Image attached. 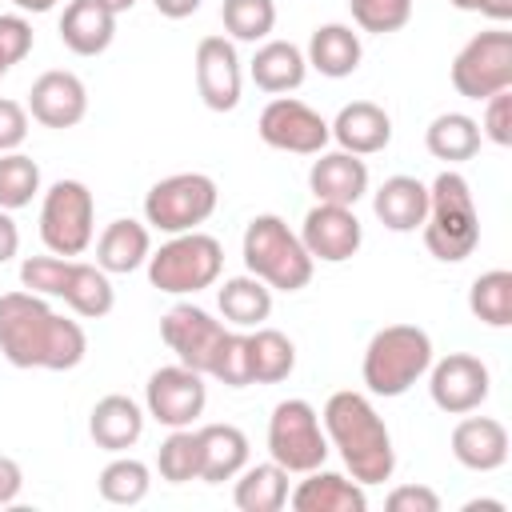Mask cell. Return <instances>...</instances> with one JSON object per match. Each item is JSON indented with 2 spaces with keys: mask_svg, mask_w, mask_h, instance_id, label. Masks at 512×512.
<instances>
[{
  "mask_svg": "<svg viewBox=\"0 0 512 512\" xmlns=\"http://www.w3.org/2000/svg\"><path fill=\"white\" fill-rule=\"evenodd\" d=\"M212 380L228 384V388H248L252 376H248V332H228L224 348H220V360L212 368Z\"/></svg>",
  "mask_w": 512,
  "mask_h": 512,
  "instance_id": "40",
  "label": "cell"
},
{
  "mask_svg": "<svg viewBox=\"0 0 512 512\" xmlns=\"http://www.w3.org/2000/svg\"><path fill=\"white\" fill-rule=\"evenodd\" d=\"M152 4H156V12L168 16V20H184V16H192V12L200 8V0H152Z\"/></svg>",
  "mask_w": 512,
  "mask_h": 512,
  "instance_id": "48",
  "label": "cell"
},
{
  "mask_svg": "<svg viewBox=\"0 0 512 512\" xmlns=\"http://www.w3.org/2000/svg\"><path fill=\"white\" fill-rule=\"evenodd\" d=\"M388 512H440V496L428 484H400L388 492Z\"/></svg>",
  "mask_w": 512,
  "mask_h": 512,
  "instance_id": "44",
  "label": "cell"
},
{
  "mask_svg": "<svg viewBox=\"0 0 512 512\" xmlns=\"http://www.w3.org/2000/svg\"><path fill=\"white\" fill-rule=\"evenodd\" d=\"M32 44H36V32H32V24H28L20 12L0 16V64H4V68L20 64V60L32 52Z\"/></svg>",
  "mask_w": 512,
  "mask_h": 512,
  "instance_id": "41",
  "label": "cell"
},
{
  "mask_svg": "<svg viewBox=\"0 0 512 512\" xmlns=\"http://www.w3.org/2000/svg\"><path fill=\"white\" fill-rule=\"evenodd\" d=\"M196 92L212 112H232L240 104V56L228 36H204L192 56Z\"/></svg>",
  "mask_w": 512,
  "mask_h": 512,
  "instance_id": "17",
  "label": "cell"
},
{
  "mask_svg": "<svg viewBox=\"0 0 512 512\" xmlns=\"http://www.w3.org/2000/svg\"><path fill=\"white\" fill-rule=\"evenodd\" d=\"M220 20H224V32L232 40L256 44L276 28V4L272 0H224Z\"/></svg>",
  "mask_w": 512,
  "mask_h": 512,
  "instance_id": "38",
  "label": "cell"
},
{
  "mask_svg": "<svg viewBox=\"0 0 512 512\" xmlns=\"http://www.w3.org/2000/svg\"><path fill=\"white\" fill-rule=\"evenodd\" d=\"M424 144H428V152H432L436 160H444V164H464V160H472V156L480 152V124H476L472 116H464V112H440V116L428 124Z\"/></svg>",
  "mask_w": 512,
  "mask_h": 512,
  "instance_id": "32",
  "label": "cell"
},
{
  "mask_svg": "<svg viewBox=\"0 0 512 512\" xmlns=\"http://www.w3.org/2000/svg\"><path fill=\"white\" fill-rule=\"evenodd\" d=\"M100 8H108L112 16H124V12H132L136 8V0H96Z\"/></svg>",
  "mask_w": 512,
  "mask_h": 512,
  "instance_id": "50",
  "label": "cell"
},
{
  "mask_svg": "<svg viewBox=\"0 0 512 512\" xmlns=\"http://www.w3.org/2000/svg\"><path fill=\"white\" fill-rule=\"evenodd\" d=\"M324 436H328V448L340 452L344 468L352 472L356 484H384L392 480L396 472V448H392V436H388V424L380 420V412L372 408V400L364 392H332L324 412Z\"/></svg>",
  "mask_w": 512,
  "mask_h": 512,
  "instance_id": "2",
  "label": "cell"
},
{
  "mask_svg": "<svg viewBox=\"0 0 512 512\" xmlns=\"http://www.w3.org/2000/svg\"><path fill=\"white\" fill-rule=\"evenodd\" d=\"M204 404H208L204 376L188 364L156 368L144 384V408L164 428H192V420L204 412Z\"/></svg>",
  "mask_w": 512,
  "mask_h": 512,
  "instance_id": "14",
  "label": "cell"
},
{
  "mask_svg": "<svg viewBox=\"0 0 512 512\" xmlns=\"http://www.w3.org/2000/svg\"><path fill=\"white\" fill-rule=\"evenodd\" d=\"M0 352L16 368L68 372L84 360L88 336L76 320L60 316L48 296L36 292H4L0 296Z\"/></svg>",
  "mask_w": 512,
  "mask_h": 512,
  "instance_id": "1",
  "label": "cell"
},
{
  "mask_svg": "<svg viewBox=\"0 0 512 512\" xmlns=\"http://www.w3.org/2000/svg\"><path fill=\"white\" fill-rule=\"evenodd\" d=\"M300 244L308 248L312 260H324V264H344L360 252L364 244V228L356 220L352 208L344 204H320L308 208L304 224H300Z\"/></svg>",
  "mask_w": 512,
  "mask_h": 512,
  "instance_id": "16",
  "label": "cell"
},
{
  "mask_svg": "<svg viewBox=\"0 0 512 512\" xmlns=\"http://www.w3.org/2000/svg\"><path fill=\"white\" fill-rule=\"evenodd\" d=\"M256 128H260V140L268 148L296 152V156H316L332 140L328 120L316 108H308L304 100H292V96H276L272 104H264Z\"/></svg>",
  "mask_w": 512,
  "mask_h": 512,
  "instance_id": "13",
  "label": "cell"
},
{
  "mask_svg": "<svg viewBox=\"0 0 512 512\" xmlns=\"http://www.w3.org/2000/svg\"><path fill=\"white\" fill-rule=\"evenodd\" d=\"M372 212L392 232H416L428 216V184L416 176H388L372 196Z\"/></svg>",
  "mask_w": 512,
  "mask_h": 512,
  "instance_id": "24",
  "label": "cell"
},
{
  "mask_svg": "<svg viewBox=\"0 0 512 512\" xmlns=\"http://www.w3.org/2000/svg\"><path fill=\"white\" fill-rule=\"evenodd\" d=\"M148 252H152V236H148V224L132 220V216H120L112 220L100 240H96V264L108 272V276H128L136 272L140 264H148Z\"/></svg>",
  "mask_w": 512,
  "mask_h": 512,
  "instance_id": "26",
  "label": "cell"
},
{
  "mask_svg": "<svg viewBox=\"0 0 512 512\" xmlns=\"http://www.w3.org/2000/svg\"><path fill=\"white\" fill-rule=\"evenodd\" d=\"M296 368V344L276 328L248 332V376L252 384H280Z\"/></svg>",
  "mask_w": 512,
  "mask_h": 512,
  "instance_id": "33",
  "label": "cell"
},
{
  "mask_svg": "<svg viewBox=\"0 0 512 512\" xmlns=\"http://www.w3.org/2000/svg\"><path fill=\"white\" fill-rule=\"evenodd\" d=\"M20 284L36 296L64 300L76 316L100 320L116 304V288L100 264H84L76 256H28L20 264Z\"/></svg>",
  "mask_w": 512,
  "mask_h": 512,
  "instance_id": "4",
  "label": "cell"
},
{
  "mask_svg": "<svg viewBox=\"0 0 512 512\" xmlns=\"http://www.w3.org/2000/svg\"><path fill=\"white\" fill-rule=\"evenodd\" d=\"M308 480L296 484V492L288 496V504L296 512H364L368 508V492L364 484L340 476V472H304Z\"/></svg>",
  "mask_w": 512,
  "mask_h": 512,
  "instance_id": "22",
  "label": "cell"
},
{
  "mask_svg": "<svg viewBox=\"0 0 512 512\" xmlns=\"http://www.w3.org/2000/svg\"><path fill=\"white\" fill-rule=\"evenodd\" d=\"M452 88L464 100H488L492 92L512 88V32L488 28L472 36L452 60Z\"/></svg>",
  "mask_w": 512,
  "mask_h": 512,
  "instance_id": "11",
  "label": "cell"
},
{
  "mask_svg": "<svg viewBox=\"0 0 512 512\" xmlns=\"http://www.w3.org/2000/svg\"><path fill=\"white\" fill-rule=\"evenodd\" d=\"M268 456L284 472H312L328 460V436L320 428V412L292 396L280 400L268 416Z\"/></svg>",
  "mask_w": 512,
  "mask_h": 512,
  "instance_id": "10",
  "label": "cell"
},
{
  "mask_svg": "<svg viewBox=\"0 0 512 512\" xmlns=\"http://www.w3.org/2000/svg\"><path fill=\"white\" fill-rule=\"evenodd\" d=\"M332 128V140L352 152V156H372V152H384L388 140H392V120L380 104L372 100H352L336 112V120L328 124Z\"/></svg>",
  "mask_w": 512,
  "mask_h": 512,
  "instance_id": "21",
  "label": "cell"
},
{
  "mask_svg": "<svg viewBox=\"0 0 512 512\" xmlns=\"http://www.w3.org/2000/svg\"><path fill=\"white\" fill-rule=\"evenodd\" d=\"M448 4L460 8V12H480V16L496 20V24L512 20V0H448Z\"/></svg>",
  "mask_w": 512,
  "mask_h": 512,
  "instance_id": "45",
  "label": "cell"
},
{
  "mask_svg": "<svg viewBox=\"0 0 512 512\" xmlns=\"http://www.w3.org/2000/svg\"><path fill=\"white\" fill-rule=\"evenodd\" d=\"M196 440H200V480L204 484L236 480L240 468L248 464V436L236 424H204V428H196Z\"/></svg>",
  "mask_w": 512,
  "mask_h": 512,
  "instance_id": "25",
  "label": "cell"
},
{
  "mask_svg": "<svg viewBox=\"0 0 512 512\" xmlns=\"http://www.w3.org/2000/svg\"><path fill=\"white\" fill-rule=\"evenodd\" d=\"M88 436L104 452H124L144 436V408L132 396L112 392V396L96 400V408L88 416Z\"/></svg>",
  "mask_w": 512,
  "mask_h": 512,
  "instance_id": "23",
  "label": "cell"
},
{
  "mask_svg": "<svg viewBox=\"0 0 512 512\" xmlns=\"http://www.w3.org/2000/svg\"><path fill=\"white\" fill-rule=\"evenodd\" d=\"M468 308L488 328H508L512 324V272L508 268L480 272L468 288Z\"/></svg>",
  "mask_w": 512,
  "mask_h": 512,
  "instance_id": "34",
  "label": "cell"
},
{
  "mask_svg": "<svg viewBox=\"0 0 512 512\" xmlns=\"http://www.w3.org/2000/svg\"><path fill=\"white\" fill-rule=\"evenodd\" d=\"M16 252H20V228H16L12 212L0 208V264H8Z\"/></svg>",
  "mask_w": 512,
  "mask_h": 512,
  "instance_id": "47",
  "label": "cell"
},
{
  "mask_svg": "<svg viewBox=\"0 0 512 512\" xmlns=\"http://www.w3.org/2000/svg\"><path fill=\"white\" fill-rule=\"evenodd\" d=\"M220 268H224V248L216 236H208L200 228L176 232L168 244L148 252V280H152V288H160L168 296H188V292L212 288L220 280Z\"/></svg>",
  "mask_w": 512,
  "mask_h": 512,
  "instance_id": "7",
  "label": "cell"
},
{
  "mask_svg": "<svg viewBox=\"0 0 512 512\" xmlns=\"http://www.w3.org/2000/svg\"><path fill=\"white\" fill-rule=\"evenodd\" d=\"M452 456L472 472H496L508 464V428L492 416H468L452 428Z\"/></svg>",
  "mask_w": 512,
  "mask_h": 512,
  "instance_id": "20",
  "label": "cell"
},
{
  "mask_svg": "<svg viewBox=\"0 0 512 512\" xmlns=\"http://www.w3.org/2000/svg\"><path fill=\"white\" fill-rule=\"evenodd\" d=\"M424 248L444 260V264H460L476 252L480 244V216H476V200L472 188L460 172L444 168L432 184H428V216H424Z\"/></svg>",
  "mask_w": 512,
  "mask_h": 512,
  "instance_id": "3",
  "label": "cell"
},
{
  "mask_svg": "<svg viewBox=\"0 0 512 512\" xmlns=\"http://www.w3.org/2000/svg\"><path fill=\"white\" fill-rule=\"evenodd\" d=\"M248 72H252V84H256L260 92L280 96V92H296V88L304 84L308 60H304V52H300L292 40H264V44L256 48Z\"/></svg>",
  "mask_w": 512,
  "mask_h": 512,
  "instance_id": "29",
  "label": "cell"
},
{
  "mask_svg": "<svg viewBox=\"0 0 512 512\" xmlns=\"http://www.w3.org/2000/svg\"><path fill=\"white\" fill-rule=\"evenodd\" d=\"M20 12H52L60 0H12Z\"/></svg>",
  "mask_w": 512,
  "mask_h": 512,
  "instance_id": "49",
  "label": "cell"
},
{
  "mask_svg": "<svg viewBox=\"0 0 512 512\" xmlns=\"http://www.w3.org/2000/svg\"><path fill=\"white\" fill-rule=\"evenodd\" d=\"M156 468H160V480H168V484L200 480V440H196V432L192 428H172L168 440L156 452Z\"/></svg>",
  "mask_w": 512,
  "mask_h": 512,
  "instance_id": "37",
  "label": "cell"
},
{
  "mask_svg": "<svg viewBox=\"0 0 512 512\" xmlns=\"http://www.w3.org/2000/svg\"><path fill=\"white\" fill-rule=\"evenodd\" d=\"M348 8H352L356 28L376 32V36L400 32L412 20V0H348Z\"/></svg>",
  "mask_w": 512,
  "mask_h": 512,
  "instance_id": "39",
  "label": "cell"
},
{
  "mask_svg": "<svg viewBox=\"0 0 512 512\" xmlns=\"http://www.w3.org/2000/svg\"><path fill=\"white\" fill-rule=\"evenodd\" d=\"M40 192V164L24 152H0V208L16 212L28 208Z\"/></svg>",
  "mask_w": 512,
  "mask_h": 512,
  "instance_id": "36",
  "label": "cell"
},
{
  "mask_svg": "<svg viewBox=\"0 0 512 512\" xmlns=\"http://www.w3.org/2000/svg\"><path fill=\"white\" fill-rule=\"evenodd\" d=\"M428 392H432V404L448 416L476 412L492 392L488 364L468 352H448L444 360L428 364Z\"/></svg>",
  "mask_w": 512,
  "mask_h": 512,
  "instance_id": "15",
  "label": "cell"
},
{
  "mask_svg": "<svg viewBox=\"0 0 512 512\" xmlns=\"http://www.w3.org/2000/svg\"><path fill=\"white\" fill-rule=\"evenodd\" d=\"M244 268L276 292H300L312 280L316 260L276 212H260L244 228Z\"/></svg>",
  "mask_w": 512,
  "mask_h": 512,
  "instance_id": "5",
  "label": "cell"
},
{
  "mask_svg": "<svg viewBox=\"0 0 512 512\" xmlns=\"http://www.w3.org/2000/svg\"><path fill=\"white\" fill-rule=\"evenodd\" d=\"M220 204V188L212 176L204 172H176V176H164L148 188L144 196V220L156 228V232H192L200 228Z\"/></svg>",
  "mask_w": 512,
  "mask_h": 512,
  "instance_id": "8",
  "label": "cell"
},
{
  "mask_svg": "<svg viewBox=\"0 0 512 512\" xmlns=\"http://www.w3.org/2000/svg\"><path fill=\"white\" fill-rule=\"evenodd\" d=\"M476 124H480V136H488L492 144L508 148L512 144V88L492 92L484 100V120H476Z\"/></svg>",
  "mask_w": 512,
  "mask_h": 512,
  "instance_id": "42",
  "label": "cell"
},
{
  "mask_svg": "<svg viewBox=\"0 0 512 512\" xmlns=\"http://www.w3.org/2000/svg\"><path fill=\"white\" fill-rule=\"evenodd\" d=\"M28 136V108L20 100L0 96V152H16Z\"/></svg>",
  "mask_w": 512,
  "mask_h": 512,
  "instance_id": "43",
  "label": "cell"
},
{
  "mask_svg": "<svg viewBox=\"0 0 512 512\" xmlns=\"http://www.w3.org/2000/svg\"><path fill=\"white\" fill-rule=\"evenodd\" d=\"M432 364V336L416 324H388L380 328L364 348V388L372 396H404Z\"/></svg>",
  "mask_w": 512,
  "mask_h": 512,
  "instance_id": "6",
  "label": "cell"
},
{
  "mask_svg": "<svg viewBox=\"0 0 512 512\" xmlns=\"http://www.w3.org/2000/svg\"><path fill=\"white\" fill-rule=\"evenodd\" d=\"M96 232V200L84 180H56L40 204V240L52 256L88 252Z\"/></svg>",
  "mask_w": 512,
  "mask_h": 512,
  "instance_id": "9",
  "label": "cell"
},
{
  "mask_svg": "<svg viewBox=\"0 0 512 512\" xmlns=\"http://www.w3.org/2000/svg\"><path fill=\"white\" fill-rule=\"evenodd\" d=\"M228 332H232V328H224L220 320H212V316H208L204 308H196V304H172V308L160 316V336H164V344L176 352L180 364L196 368L200 376H212Z\"/></svg>",
  "mask_w": 512,
  "mask_h": 512,
  "instance_id": "12",
  "label": "cell"
},
{
  "mask_svg": "<svg viewBox=\"0 0 512 512\" xmlns=\"http://www.w3.org/2000/svg\"><path fill=\"white\" fill-rule=\"evenodd\" d=\"M232 500L240 512H280L288 504V472L268 460V464H244L240 480L232 488Z\"/></svg>",
  "mask_w": 512,
  "mask_h": 512,
  "instance_id": "31",
  "label": "cell"
},
{
  "mask_svg": "<svg viewBox=\"0 0 512 512\" xmlns=\"http://www.w3.org/2000/svg\"><path fill=\"white\" fill-rule=\"evenodd\" d=\"M20 488H24V472H20V464H16L12 456H0V508L12 504V500L20 496Z\"/></svg>",
  "mask_w": 512,
  "mask_h": 512,
  "instance_id": "46",
  "label": "cell"
},
{
  "mask_svg": "<svg viewBox=\"0 0 512 512\" xmlns=\"http://www.w3.org/2000/svg\"><path fill=\"white\" fill-rule=\"evenodd\" d=\"M28 112L44 128H76L84 120V112H88V88H84V80L76 72L52 68V72L32 80Z\"/></svg>",
  "mask_w": 512,
  "mask_h": 512,
  "instance_id": "18",
  "label": "cell"
},
{
  "mask_svg": "<svg viewBox=\"0 0 512 512\" xmlns=\"http://www.w3.org/2000/svg\"><path fill=\"white\" fill-rule=\"evenodd\" d=\"M308 188L320 204H344L352 208L368 192V164L344 148L336 152H316L308 168Z\"/></svg>",
  "mask_w": 512,
  "mask_h": 512,
  "instance_id": "19",
  "label": "cell"
},
{
  "mask_svg": "<svg viewBox=\"0 0 512 512\" xmlns=\"http://www.w3.org/2000/svg\"><path fill=\"white\" fill-rule=\"evenodd\" d=\"M216 300H220V316L232 328H260L272 316V288L264 280H256L252 272L224 280V288L216 292Z\"/></svg>",
  "mask_w": 512,
  "mask_h": 512,
  "instance_id": "30",
  "label": "cell"
},
{
  "mask_svg": "<svg viewBox=\"0 0 512 512\" xmlns=\"http://www.w3.org/2000/svg\"><path fill=\"white\" fill-rule=\"evenodd\" d=\"M360 56H364L360 36H356L348 24H320V28H312L308 52H304V60H308L320 76H328V80L352 76V72L360 68Z\"/></svg>",
  "mask_w": 512,
  "mask_h": 512,
  "instance_id": "28",
  "label": "cell"
},
{
  "mask_svg": "<svg viewBox=\"0 0 512 512\" xmlns=\"http://www.w3.org/2000/svg\"><path fill=\"white\" fill-rule=\"evenodd\" d=\"M96 488H100V496H104L108 504L128 508V504H140V500L148 496V488H152V472H148V464H144V460L116 456L112 464H104V472H100Z\"/></svg>",
  "mask_w": 512,
  "mask_h": 512,
  "instance_id": "35",
  "label": "cell"
},
{
  "mask_svg": "<svg viewBox=\"0 0 512 512\" xmlns=\"http://www.w3.org/2000/svg\"><path fill=\"white\" fill-rule=\"evenodd\" d=\"M4 72H8V68H4V64H0V80H4Z\"/></svg>",
  "mask_w": 512,
  "mask_h": 512,
  "instance_id": "51",
  "label": "cell"
},
{
  "mask_svg": "<svg viewBox=\"0 0 512 512\" xmlns=\"http://www.w3.org/2000/svg\"><path fill=\"white\" fill-rule=\"evenodd\" d=\"M116 36V16L96 0H68L60 16V40L76 56H100Z\"/></svg>",
  "mask_w": 512,
  "mask_h": 512,
  "instance_id": "27",
  "label": "cell"
}]
</instances>
